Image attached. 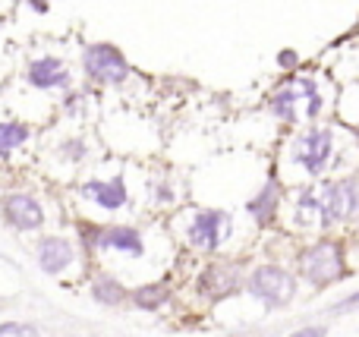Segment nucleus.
I'll list each match as a JSON object with an SVG mask.
<instances>
[{
  "instance_id": "1",
  "label": "nucleus",
  "mask_w": 359,
  "mask_h": 337,
  "mask_svg": "<svg viewBox=\"0 0 359 337\" xmlns=\"http://www.w3.org/2000/svg\"><path fill=\"white\" fill-rule=\"evenodd\" d=\"M299 271L309 277L316 287H328L347 277V259H344L341 243L334 240H322V243L309 246L299 259Z\"/></svg>"
},
{
  "instance_id": "2",
  "label": "nucleus",
  "mask_w": 359,
  "mask_h": 337,
  "mask_svg": "<svg viewBox=\"0 0 359 337\" xmlns=\"http://www.w3.org/2000/svg\"><path fill=\"white\" fill-rule=\"evenodd\" d=\"M249 294L255 300H262L268 309H280L293 300L297 294V281H293L290 271H284L280 265H259V268L249 275L246 281Z\"/></svg>"
},
{
  "instance_id": "3",
  "label": "nucleus",
  "mask_w": 359,
  "mask_h": 337,
  "mask_svg": "<svg viewBox=\"0 0 359 337\" xmlns=\"http://www.w3.org/2000/svg\"><path fill=\"white\" fill-rule=\"evenodd\" d=\"M322 227L328 231L337 221H347L359 212V180H337L325 186V195L318 199Z\"/></svg>"
},
{
  "instance_id": "4",
  "label": "nucleus",
  "mask_w": 359,
  "mask_h": 337,
  "mask_svg": "<svg viewBox=\"0 0 359 337\" xmlns=\"http://www.w3.org/2000/svg\"><path fill=\"white\" fill-rule=\"evenodd\" d=\"M227 233H230V214L217 212V208H205V212H198L196 218H192L186 237H189V243L198 246V249L215 252Z\"/></svg>"
},
{
  "instance_id": "5",
  "label": "nucleus",
  "mask_w": 359,
  "mask_h": 337,
  "mask_svg": "<svg viewBox=\"0 0 359 337\" xmlns=\"http://www.w3.org/2000/svg\"><path fill=\"white\" fill-rule=\"evenodd\" d=\"M86 69L98 82H123L130 76V63L111 44H92L86 50Z\"/></svg>"
},
{
  "instance_id": "6",
  "label": "nucleus",
  "mask_w": 359,
  "mask_h": 337,
  "mask_svg": "<svg viewBox=\"0 0 359 337\" xmlns=\"http://www.w3.org/2000/svg\"><path fill=\"white\" fill-rule=\"evenodd\" d=\"M86 240L92 249H117L126 256H142L145 252L142 233L136 227H92V231H86Z\"/></svg>"
},
{
  "instance_id": "7",
  "label": "nucleus",
  "mask_w": 359,
  "mask_h": 337,
  "mask_svg": "<svg viewBox=\"0 0 359 337\" xmlns=\"http://www.w3.org/2000/svg\"><path fill=\"white\" fill-rule=\"evenodd\" d=\"M331 145H334V132L331 130H312L299 136L297 149H293V161L303 164L309 174H322V167L331 158Z\"/></svg>"
},
{
  "instance_id": "8",
  "label": "nucleus",
  "mask_w": 359,
  "mask_h": 337,
  "mask_svg": "<svg viewBox=\"0 0 359 337\" xmlns=\"http://www.w3.org/2000/svg\"><path fill=\"white\" fill-rule=\"evenodd\" d=\"M0 212H4V221L16 231H38L44 224V208L38 205V199L25 193H13L0 202Z\"/></svg>"
},
{
  "instance_id": "9",
  "label": "nucleus",
  "mask_w": 359,
  "mask_h": 337,
  "mask_svg": "<svg viewBox=\"0 0 359 337\" xmlns=\"http://www.w3.org/2000/svg\"><path fill=\"white\" fill-rule=\"evenodd\" d=\"M76 262V249L67 237H44L38 243V265L44 275H63L69 265Z\"/></svg>"
},
{
  "instance_id": "10",
  "label": "nucleus",
  "mask_w": 359,
  "mask_h": 337,
  "mask_svg": "<svg viewBox=\"0 0 359 337\" xmlns=\"http://www.w3.org/2000/svg\"><path fill=\"white\" fill-rule=\"evenodd\" d=\"M82 193L88 199H95V205L107 208V212H117L126 205V183L123 177H114V180H92L82 186Z\"/></svg>"
},
{
  "instance_id": "11",
  "label": "nucleus",
  "mask_w": 359,
  "mask_h": 337,
  "mask_svg": "<svg viewBox=\"0 0 359 337\" xmlns=\"http://www.w3.org/2000/svg\"><path fill=\"white\" fill-rule=\"evenodd\" d=\"M198 287H202V294H208L211 300H224V296H230L240 287V281H236L233 268H227V265H211V268L202 271Z\"/></svg>"
},
{
  "instance_id": "12",
  "label": "nucleus",
  "mask_w": 359,
  "mask_h": 337,
  "mask_svg": "<svg viewBox=\"0 0 359 337\" xmlns=\"http://www.w3.org/2000/svg\"><path fill=\"white\" fill-rule=\"evenodd\" d=\"M29 82L38 88H67L69 85V76L63 73L60 60H54V57H41V60H35L29 67Z\"/></svg>"
},
{
  "instance_id": "13",
  "label": "nucleus",
  "mask_w": 359,
  "mask_h": 337,
  "mask_svg": "<svg viewBox=\"0 0 359 337\" xmlns=\"http://www.w3.org/2000/svg\"><path fill=\"white\" fill-rule=\"evenodd\" d=\"M278 208H280V186H278V180L271 177V180L265 183V189L249 202V214H252L259 224H271L274 214H278Z\"/></svg>"
},
{
  "instance_id": "14",
  "label": "nucleus",
  "mask_w": 359,
  "mask_h": 337,
  "mask_svg": "<svg viewBox=\"0 0 359 337\" xmlns=\"http://www.w3.org/2000/svg\"><path fill=\"white\" fill-rule=\"evenodd\" d=\"M130 300H133V306H136V309L155 312V309L168 306V300H170V287H168V284H161V281H155V284H142V287H136V290L130 294Z\"/></svg>"
},
{
  "instance_id": "15",
  "label": "nucleus",
  "mask_w": 359,
  "mask_h": 337,
  "mask_svg": "<svg viewBox=\"0 0 359 337\" xmlns=\"http://www.w3.org/2000/svg\"><path fill=\"white\" fill-rule=\"evenodd\" d=\"M92 300L101 303V306H123V303L130 300V290H126L120 281H114V277L104 275L92 284Z\"/></svg>"
},
{
  "instance_id": "16",
  "label": "nucleus",
  "mask_w": 359,
  "mask_h": 337,
  "mask_svg": "<svg viewBox=\"0 0 359 337\" xmlns=\"http://www.w3.org/2000/svg\"><path fill=\"white\" fill-rule=\"evenodd\" d=\"M29 139V126L22 123H0V155H6L10 149L22 145Z\"/></svg>"
},
{
  "instance_id": "17",
  "label": "nucleus",
  "mask_w": 359,
  "mask_h": 337,
  "mask_svg": "<svg viewBox=\"0 0 359 337\" xmlns=\"http://www.w3.org/2000/svg\"><path fill=\"white\" fill-rule=\"evenodd\" d=\"M293 101H297V92H293V88H284L280 95H274V98H271L274 114H278L280 120H287V123L293 120Z\"/></svg>"
},
{
  "instance_id": "18",
  "label": "nucleus",
  "mask_w": 359,
  "mask_h": 337,
  "mask_svg": "<svg viewBox=\"0 0 359 337\" xmlns=\"http://www.w3.org/2000/svg\"><path fill=\"white\" fill-rule=\"evenodd\" d=\"M0 337H41L35 325L25 322H0Z\"/></svg>"
},
{
  "instance_id": "19",
  "label": "nucleus",
  "mask_w": 359,
  "mask_h": 337,
  "mask_svg": "<svg viewBox=\"0 0 359 337\" xmlns=\"http://www.w3.org/2000/svg\"><path fill=\"white\" fill-rule=\"evenodd\" d=\"M359 306V294H353V296H347L344 303H337V309H334V315H344V312H353V309Z\"/></svg>"
},
{
  "instance_id": "20",
  "label": "nucleus",
  "mask_w": 359,
  "mask_h": 337,
  "mask_svg": "<svg viewBox=\"0 0 359 337\" xmlns=\"http://www.w3.org/2000/svg\"><path fill=\"white\" fill-rule=\"evenodd\" d=\"M325 334H328V331H325V328H303V331H293L290 337H325Z\"/></svg>"
},
{
  "instance_id": "21",
  "label": "nucleus",
  "mask_w": 359,
  "mask_h": 337,
  "mask_svg": "<svg viewBox=\"0 0 359 337\" xmlns=\"http://www.w3.org/2000/svg\"><path fill=\"white\" fill-rule=\"evenodd\" d=\"M278 63H280V67H297V54H293V50H280Z\"/></svg>"
}]
</instances>
